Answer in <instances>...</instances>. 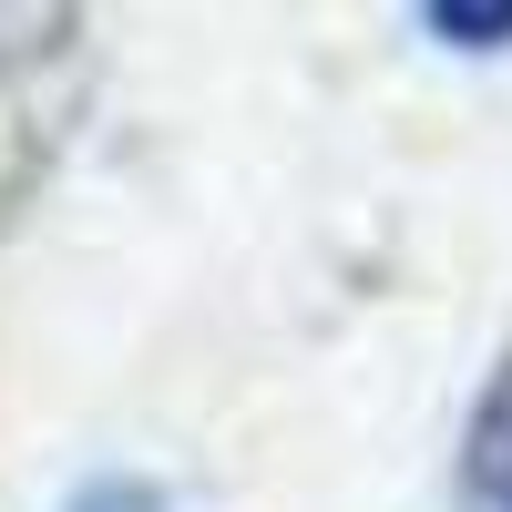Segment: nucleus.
Masks as SVG:
<instances>
[{
	"mask_svg": "<svg viewBox=\"0 0 512 512\" xmlns=\"http://www.w3.org/2000/svg\"><path fill=\"white\" fill-rule=\"evenodd\" d=\"M451 512H512V359L482 379V400H472L461 472H451Z\"/></svg>",
	"mask_w": 512,
	"mask_h": 512,
	"instance_id": "nucleus-1",
	"label": "nucleus"
},
{
	"mask_svg": "<svg viewBox=\"0 0 512 512\" xmlns=\"http://www.w3.org/2000/svg\"><path fill=\"white\" fill-rule=\"evenodd\" d=\"M420 31H431V41H461V52H492V41H512V0H431Z\"/></svg>",
	"mask_w": 512,
	"mask_h": 512,
	"instance_id": "nucleus-2",
	"label": "nucleus"
},
{
	"mask_svg": "<svg viewBox=\"0 0 512 512\" xmlns=\"http://www.w3.org/2000/svg\"><path fill=\"white\" fill-rule=\"evenodd\" d=\"M62 512H164V492H154V482H123V472H103V482H82Z\"/></svg>",
	"mask_w": 512,
	"mask_h": 512,
	"instance_id": "nucleus-3",
	"label": "nucleus"
}]
</instances>
